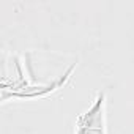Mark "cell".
Wrapping results in <instances>:
<instances>
[{"label":"cell","instance_id":"6da1fadb","mask_svg":"<svg viewBox=\"0 0 134 134\" xmlns=\"http://www.w3.org/2000/svg\"><path fill=\"white\" fill-rule=\"evenodd\" d=\"M74 134H106L104 128V93H99L95 104L81 114L76 121Z\"/></svg>","mask_w":134,"mask_h":134}]
</instances>
